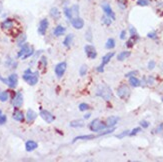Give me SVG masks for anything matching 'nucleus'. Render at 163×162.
Instances as JSON below:
<instances>
[{
  "label": "nucleus",
  "instance_id": "f257e3e1",
  "mask_svg": "<svg viewBox=\"0 0 163 162\" xmlns=\"http://www.w3.org/2000/svg\"><path fill=\"white\" fill-rule=\"evenodd\" d=\"M112 90L106 84H99L98 87L96 89V96H99L105 101H109L112 98Z\"/></svg>",
  "mask_w": 163,
  "mask_h": 162
},
{
  "label": "nucleus",
  "instance_id": "f03ea898",
  "mask_svg": "<svg viewBox=\"0 0 163 162\" xmlns=\"http://www.w3.org/2000/svg\"><path fill=\"white\" fill-rule=\"evenodd\" d=\"M23 80L26 82L27 84H29L30 86H34L37 84V82L39 80V74L38 72H32L30 69H26L22 76Z\"/></svg>",
  "mask_w": 163,
  "mask_h": 162
},
{
  "label": "nucleus",
  "instance_id": "7ed1b4c3",
  "mask_svg": "<svg viewBox=\"0 0 163 162\" xmlns=\"http://www.w3.org/2000/svg\"><path fill=\"white\" fill-rule=\"evenodd\" d=\"M20 47H21V49H20V51L17 54L18 58H21V59H26V58H28V57H30V56L33 55L34 48L32 47V46H29V44L24 43V44H22Z\"/></svg>",
  "mask_w": 163,
  "mask_h": 162
},
{
  "label": "nucleus",
  "instance_id": "20e7f679",
  "mask_svg": "<svg viewBox=\"0 0 163 162\" xmlns=\"http://www.w3.org/2000/svg\"><path fill=\"white\" fill-rule=\"evenodd\" d=\"M89 128L92 132H101L102 130H104V129L106 128V124H104L100 119L96 118L93 121H91V123H90V125H89Z\"/></svg>",
  "mask_w": 163,
  "mask_h": 162
},
{
  "label": "nucleus",
  "instance_id": "39448f33",
  "mask_svg": "<svg viewBox=\"0 0 163 162\" xmlns=\"http://www.w3.org/2000/svg\"><path fill=\"white\" fill-rule=\"evenodd\" d=\"M130 89L128 87L127 85H125V84H122V85H120L119 87L117 88V96L121 99H126V98L129 97L130 95Z\"/></svg>",
  "mask_w": 163,
  "mask_h": 162
},
{
  "label": "nucleus",
  "instance_id": "423d86ee",
  "mask_svg": "<svg viewBox=\"0 0 163 162\" xmlns=\"http://www.w3.org/2000/svg\"><path fill=\"white\" fill-rule=\"evenodd\" d=\"M115 55V52H109L105 54V55L102 57V61H101V64L99 65L98 67L96 68L97 71L98 72H103L104 71V67H105L106 64H108L109 61H110L111 59H112V57Z\"/></svg>",
  "mask_w": 163,
  "mask_h": 162
},
{
  "label": "nucleus",
  "instance_id": "0eeeda50",
  "mask_svg": "<svg viewBox=\"0 0 163 162\" xmlns=\"http://www.w3.org/2000/svg\"><path fill=\"white\" fill-rule=\"evenodd\" d=\"M101 8H102V10H103V12H104V14H105L106 16L110 17L112 20H115V18H116L115 13H114V11L112 10L110 4H109L108 2H106V1L102 2V3H101Z\"/></svg>",
  "mask_w": 163,
  "mask_h": 162
},
{
  "label": "nucleus",
  "instance_id": "6e6552de",
  "mask_svg": "<svg viewBox=\"0 0 163 162\" xmlns=\"http://www.w3.org/2000/svg\"><path fill=\"white\" fill-rule=\"evenodd\" d=\"M66 69H67V63L65 62V61H63V62L58 63L56 66H55L54 72H55V74H56V76L58 77V78H61V77L64 75Z\"/></svg>",
  "mask_w": 163,
  "mask_h": 162
},
{
  "label": "nucleus",
  "instance_id": "1a4fd4ad",
  "mask_svg": "<svg viewBox=\"0 0 163 162\" xmlns=\"http://www.w3.org/2000/svg\"><path fill=\"white\" fill-rule=\"evenodd\" d=\"M84 52L86 54V56H87L88 58H90V59H95V58L97 57V51L95 47L91 44H87V45L84 46Z\"/></svg>",
  "mask_w": 163,
  "mask_h": 162
},
{
  "label": "nucleus",
  "instance_id": "9d476101",
  "mask_svg": "<svg viewBox=\"0 0 163 162\" xmlns=\"http://www.w3.org/2000/svg\"><path fill=\"white\" fill-rule=\"evenodd\" d=\"M48 26H49V21H48L47 18H43V19H41L40 22H39L38 28H37L38 34L45 35L46 31H47V29H48Z\"/></svg>",
  "mask_w": 163,
  "mask_h": 162
},
{
  "label": "nucleus",
  "instance_id": "9b49d317",
  "mask_svg": "<svg viewBox=\"0 0 163 162\" xmlns=\"http://www.w3.org/2000/svg\"><path fill=\"white\" fill-rule=\"evenodd\" d=\"M11 104L13 105L15 108H20L23 105V95L21 92H17L14 95V97L12 98Z\"/></svg>",
  "mask_w": 163,
  "mask_h": 162
},
{
  "label": "nucleus",
  "instance_id": "f8f14e48",
  "mask_svg": "<svg viewBox=\"0 0 163 162\" xmlns=\"http://www.w3.org/2000/svg\"><path fill=\"white\" fill-rule=\"evenodd\" d=\"M70 23L72 26H73V28H75V29H77V30H80L84 27V20L81 17H79V16L72 18L70 20Z\"/></svg>",
  "mask_w": 163,
  "mask_h": 162
},
{
  "label": "nucleus",
  "instance_id": "ddd939ff",
  "mask_svg": "<svg viewBox=\"0 0 163 162\" xmlns=\"http://www.w3.org/2000/svg\"><path fill=\"white\" fill-rule=\"evenodd\" d=\"M40 116H41V118H42L45 122H47V123H52L55 119L54 115L51 113V112L48 111V110H41Z\"/></svg>",
  "mask_w": 163,
  "mask_h": 162
},
{
  "label": "nucleus",
  "instance_id": "4468645a",
  "mask_svg": "<svg viewBox=\"0 0 163 162\" xmlns=\"http://www.w3.org/2000/svg\"><path fill=\"white\" fill-rule=\"evenodd\" d=\"M18 84V75L16 73H12L7 78V85L10 88H15Z\"/></svg>",
  "mask_w": 163,
  "mask_h": 162
},
{
  "label": "nucleus",
  "instance_id": "2eb2a0df",
  "mask_svg": "<svg viewBox=\"0 0 163 162\" xmlns=\"http://www.w3.org/2000/svg\"><path fill=\"white\" fill-rule=\"evenodd\" d=\"M14 27V20L7 18V19L3 20L1 22V28L3 30H11Z\"/></svg>",
  "mask_w": 163,
  "mask_h": 162
},
{
  "label": "nucleus",
  "instance_id": "dca6fc26",
  "mask_svg": "<svg viewBox=\"0 0 163 162\" xmlns=\"http://www.w3.org/2000/svg\"><path fill=\"white\" fill-rule=\"evenodd\" d=\"M12 118L14 119L15 121L22 122L25 119V116H24V114H23V112L21 111V110H19L18 108H15L14 112L12 113Z\"/></svg>",
  "mask_w": 163,
  "mask_h": 162
},
{
  "label": "nucleus",
  "instance_id": "f3484780",
  "mask_svg": "<svg viewBox=\"0 0 163 162\" xmlns=\"http://www.w3.org/2000/svg\"><path fill=\"white\" fill-rule=\"evenodd\" d=\"M25 118H26V120H27L28 123H32V122H33L37 118V113L34 111L33 109L29 108V109L27 110V112H26V116H25Z\"/></svg>",
  "mask_w": 163,
  "mask_h": 162
},
{
  "label": "nucleus",
  "instance_id": "a211bd4d",
  "mask_svg": "<svg viewBox=\"0 0 163 162\" xmlns=\"http://www.w3.org/2000/svg\"><path fill=\"white\" fill-rule=\"evenodd\" d=\"M119 121V117L117 116H110L107 118L106 120V128H113L114 126L117 124V122Z\"/></svg>",
  "mask_w": 163,
  "mask_h": 162
},
{
  "label": "nucleus",
  "instance_id": "6ab92c4d",
  "mask_svg": "<svg viewBox=\"0 0 163 162\" xmlns=\"http://www.w3.org/2000/svg\"><path fill=\"white\" fill-rule=\"evenodd\" d=\"M65 32H66V28L61 24L57 25V26L53 29V35L56 37H59V36H61V35L65 34Z\"/></svg>",
  "mask_w": 163,
  "mask_h": 162
},
{
  "label": "nucleus",
  "instance_id": "aec40b11",
  "mask_svg": "<svg viewBox=\"0 0 163 162\" xmlns=\"http://www.w3.org/2000/svg\"><path fill=\"white\" fill-rule=\"evenodd\" d=\"M37 147H38V144H37V142H35L34 140H28V141H26V143H25V149L28 152L33 151Z\"/></svg>",
  "mask_w": 163,
  "mask_h": 162
},
{
  "label": "nucleus",
  "instance_id": "412c9836",
  "mask_svg": "<svg viewBox=\"0 0 163 162\" xmlns=\"http://www.w3.org/2000/svg\"><path fill=\"white\" fill-rule=\"evenodd\" d=\"M97 135H93V134H88V135H79L77 137H75L73 139V141L72 142H76L77 140H84V141H88V140H91V139H94V138H96Z\"/></svg>",
  "mask_w": 163,
  "mask_h": 162
},
{
  "label": "nucleus",
  "instance_id": "4be33fe9",
  "mask_svg": "<svg viewBox=\"0 0 163 162\" xmlns=\"http://www.w3.org/2000/svg\"><path fill=\"white\" fill-rule=\"evenodd\" d=\"M139 39V36L137 34L135 35H130V38L128 39V41L126 42V47L127 48H131L134 46V44L136 43V41Z\"/></svg>",
  "mask_w": 163,
  "mask_h": 162
},
{
  "label": "nucleus",
  "instance_id": "5701e85b",
  "mask_svg": "<svg viewBox=\"0 0 163 162\" xmlns=\"http://www.w3.org/2000/svg\"><path fill=\"white\" fill-rule=\"evenodd\" d=\"M50 16L53 18V19L57 20L60 18V16H61V12H60V10L57 8V7H52V8L50 9Z\"/></svg>",
  "mask_w": 163,
  "mask_h": 162
},
{
  "label": "nucleus",
  "instance_id": "b1692460",
  "mask_svg": "<svg viewBox=\"0 0 163 162\" xmlns=\"http://www.w3.org/2000/svg\"><path fill=\"white\" fill-rule=\"evenodd\" d=\"M69 126L72 128H80L84 126V122L81 119H77V120H72L70 123H69Z\"/></svg>",
  "mask_w": 163,
  "mask_h": 162
},
{
  "label": "nucleus",
  "instance_id": "393cba45",
  "mask_svg": "<svg viewBox=\"0 0 163 162\" xmlns=\"http://www.w3.org/2000/svg\"><path fill=\"white\" fill-rule=\"evenodd\" d=\"M73 39H74V35L70 33L68 34L66 37L64 38L63 40V45L65 46V47H70V45L72 44V42H73Z\"/></svg>",
  "mask_w": 163,
  "mask_h": 162
},
{
  "label": "nucleus",
  "instance_id": "a878e982",
  "mask_svg": "<svg viewBox=\"0 0 163 162\" xmlns=\"http://www.w3.org/2000/svg\"><path fill=\"white\" fill-rule=\"evenodd\" d=\"M129 83L132 87H139L141 85V81L137 78L136 76H131L129 77Z\"/></svg>",
  "mask_w": 163,
  "mask_h": 162
},
{
  "label": "nucleus",
  "instance_id": "bb28decb",
  "mask_svg": "<svg viewBox=\"0 0 163 162\" xmlns=\"http://www.w3.org/2000/svg\"><path fill=\"white\" fill-rule=\"evenodd\" d=\"M131 55V52L130 51H122L117 55V60L118 61H123L125 60L126 58H128L129 56Z\"/></svg>",
  "mask_w": 163,
  "mask_h": 162
},
{
  "label": "nucleus",
  "instance_id": "cd10ccee",
  "mask_svg": "<svg viewBox=\"0 0 163 162\" xmlns=\"http://www.w3.org/2000/svg\"><path fill=\"white\" fill-rule=\"evenodd\" d=\"M63 12H64L65 17H66L69 21H70L72 18H73V15H72V11H71L70 7H65L64 10H63Z\"/></svg>",
  "mask_w": 163,
  "mask_h": 162
},
{
  "label": "nucleus",
  "instance_id": "c85d7f7f",
  "mask_svg": "<svg viewBox=\"0 0 163 162\" xmlns=\"http://www.w3.org/2000/svg\"><path fill=\"white\" fill-rule=\"evenodd\" d=\"M115 47V40L113 38H108L105 43V48L106 49H113Z\"/></svg>",
  "mask_w": 163,
  "mask_h": 162
},
{
  "label": "nucleus",
  "instance_id": "c756f323",
  "mask_svg": "<svg viewBox=\"0 0 163 162\" xmlns=\"http://www.w3.org/2000/svg\"><path fill=\"white\" fill-rule=\"evenodd\" d=\"M70 8H71V11H72L73 18L79 16V5H78V4H74V5H72Z\"/></svg>",
  "mask_w": 163,
  "mask_h": 162
},
{
  "label": "nucleus",
  "instance_id": "7c9ffc66",
  "mask_svg": "<svg viewBox=\"0 0 163 162\" xmlns=\"http://www.w3.org/2000/svg\"><path fill=\"white\" fill-rule=\"evenodd\" d=\"M9 98V94L7 91H1L0 90V101L1 102H6Z\"/></svg>",
  "mask_w": 163,
  "mask_h": 162
},
{
  "label": "nucleus",
  "instance_id": "2f4dec72",
  "mask_svg": "<svg viewBox=\"0 0 163 162\" xmlns=\"http://www.w3.org/2000/svg\"><path fill=\"white\" fill-rule=\"evenodd\" d=\"M101 21L104 25H106V26H109V25H111V23H112V19H111L110 17H108V16H106V15L102 16Z\"/></svg>",
  "mask_w": 163,
  "mask_h": 162
},
{
  "label": "nucleus",
  "instance_id": "473e14b6",
  "mask_svg": "<svg viewBox=\"0 0 163 162\" xmlns=\"http://www.w3.org/2000/svg\"><path fill=\"white\" fill-rule=\"evenodd\" d=\"M87 70H88L87 65H82V66L80 67V69H79V74H80V76H85L86 73H87Z\"/></svg>",
  "mask_w": 163,
  "mask_h": 162
},
{
  "label": "nucleus",
  "instance_id": "72a5a7b5",
  "mask_svg": "<svg viewBox=\"0 0 163 162\" xmlns=\"http://www.w3.org/2000/svg\"><path fill=\"white\" fill-rule=\"evenodd\" d=\"M90 106L87 104V103H80L79 104V110L80 111H87V110H89Z\"/></svg>",
  "mask_w": 163,
  "mask_h": 162
},
{
  "label": "nucleus",
  "instance_id": "f704fd0d",
  "mask_svg": "<svg viewBox=\"0 0 163 162\" xmlns=\"http://www.w3.org/2000/svg\"><path fill=\"white\" fill-rule=\"evenodd\" d=\"M150 4L149 0H137V5L138 6H148Z\"/></svg>",
  "mask_w": 163,
  "mask_h": 162
},
{
  "label": "nucleus",
  "instance_id": "c9c22d12",
  "mask_svg": "<svg viewBox=\"0 0 163 162\" xmlns=\"http://www.w3.org/2000/svg\"><path fill=\"white\" fill-rule=\"evenodd\" d=\"M85 39L87 41H91L92 40V33H91V30L90 29H88L87 31H86V33H85Z\"/></svg>",
  "mask_w": 163,
  "mask_h": 162
},
{
  "label": "nucleus",
  "instance_id": "e433bc0d",
  "mask_svg": "<svg viewBox=\"0 0 163 162\" xmlns=\"http://www.w3.org/2000/svg\"><path fill=\"white\" fill-rule=\"evenodd\" d=\"M140 131H141V128H140V127H136V128H134L133 130L129 131V136H134V135H136L137 133L140 132Z\"/></svg>",
  "mask_w": 163,
  "mask_h": 162
},
{
  "label": "nucleus",
  "instance_id": "4c0bfd02",
  "mask_svg": "<svg viewBox=\"0 0 163 162\" xmlns=\"http://www.w3.org/2000/svg\"><path fill=\"white\" fill-rule=\"evenodd\" d=\"M156 66V63H155V61H153V60H150L148 62V65H147V67H148V69L149 70H152V69H154Z\"/></svg>",
  "mask_w": 163,
  "mask_h": 162
},
{
  "label": "nucleus",
  "instance_id": "58836bf2",
  "mask_svg": "<svg viewBox=\"0 0 163 162\" xmlns=\"http://www.w3.org/2000/svg\"><path fill=\"white\" fill-rule=\"evenodd\" d=\"M147 37L148 38H150V39H156L157 38V34H156L155 31H151L147 34Z\"/></svg>",
  "mask_w": 163,
  "mask_h": 162
},
{
  "label": "nucleus",
  "instance_id": "ea45409f",
  "mask_svg": "<svg viewBox=\"0 0 163 162\" xmlns=\"http://www.w3.org/2000/svg\"><path fill=\"white\" fill-rule=\"evenodd\" d=\"M149 125H150V123H149L148 121H146V120L140 121V126H141L142 128H148Z\"/></svg>",
  "mask_w": 163,
  "mask_h": 162
},
{
  "label": "nucleus",
  "instance_id": "a19ab883",
  "mask_svg": "<svg viewBox=\"0 0 163 162\" xmlns=\"http://www.w3.org/2000/svg\"><path fill=\"white\" fill-rule=\"evenodd\" d=\"M6 121H7V117H6V115H1V116H0V125L5 124Z\"/></svg>",
  "mask_w": 163,
  "mask_h": 162
},
{
  "label": "nucleus",
  "instance_id": "79ce46f5",
  "mask_svg": "<svg viewBox=\"0 0 163 162\" xmlns=\"http://www.w3.org/2000/svg\"><path fill=\"white\" fill-rule=\"evenodd\" d=\"M127 135H129V130H125V131H123L122 133H121V134H119V135H116V137L117 138H123V137H125V136H127Z\"/></svg>",
  "mask_w": 163,
  "mask_h": 162
},
{
  "label": "nucleus",
  "instance_id": "37998d69",
  "mask_svg": "<svg viewBox=\"0 0 163 162\" xmlns=\"http://www.w3.org/2000/svg\"><path fill=\"white\" fill-rule=\"evenodd\" d=\"M22 38H19V40H18V46H21L22 44H24V41L26 40V35H22Z\"/></svg>",
  "mask_w": 163,
  "mask_h": 162
},
{
  "label": "nucleus",
  "instance_id": "c03bdc74",
  "mask_svg": "<svg viewBox=\"0 0 163 162\" xmlns=\"http://www.w3.org/2000/svg\"><path fill=\"white\" fill-rule=\"evenodd\" d=\"M138 74V71H130L129 73H127L126 75H125V77H127V78H129V77H131V76H136V75Z\"/></svg>",
  "mask_w": 163,
  "mask_h": 162
},
{
  "label": "nucleus",
  "instance_id": "a18cd8bd",
  "mask_svg": "<svg viewBox=\"0 0 163 162\" xmlns=\"http://www.w3.org/2000/svg\"><path fill=\"white\" fill-rule=\"evenodd\" d=\"M119 37H120V39H122V40H124V39L126 38V31H125V30H122V31L120 32Z\"/></svg>",
  "mask_w": 163,
  "mask_h": 162
},
{
  "label": "nucleus",
  "instance_id": "49530a36",
  "mask_svg": "<svg viewBox=\"0 0 163 162\" xmlns=\"http://www.w3.org/2000/svg\"><path fill=\"white\" fill-rule=\"evenodd\" d=\"M129 32H130V35H135V34H137V31H136V29L133 27V26H130L129 28Z\"/></svg>",
  "mask_w": 163,
  "mask_h": 162
},
{
  "label": "nucleus",
  "instance_id": "de8ad7c7",
  "mask_svg": "<svg viewBox=\"0 0 163 162\" xmlns=\"http://www.w3.org/2000/svg\"><path fill=\"white\" fill-rule=\"evenodd\" d=\"M154 83V78H153V76H149L148 79H147V84H153Z\"/></svg>",
  "mask_w": 163,
  "mask_h": 162
},
{
  "label": "nucleus",
  "instance_id": "09e8293b",
  "mask_svg": "<svg viewBox=\"0 0 163 162\" xmlns=\"http://www.w3.org/2000/svg\"><path fill=\"white\" fill-rule=\"evenodd\" d=\"M162 129H163V124H160V125L158 126V128L156 129V131H157V132H160V131H162Z\"/></svg>",
  "mask_w": 163,
  "mask_h": 162
},
{
  "label": "nucleus",
  "instance_id": "8fccbe9b",
  "mask_svg": "<svg viewBox=\"0 0 163 162\" xmlns=\"http://www.w3.org/2000/svg\"><path fill=\"white\" fill-rule=\"evenodd\" d=\"M90 116H91V113H87L84 115V119H89Z\"/></svg>",
  "mask_w": 163,
  "mask_h": 162
},
{
  "label": "nucleus",
  "instance_id": "3c124183",
  "mask_svg": "<svg viewBox=\"0 0 163 162\" xmlns=\"http://www.w3.org/2000/svg\"><path fill=\"white\" fill-rule=\"evenodd\" d=\"M2 9H3V7H2V4L0 3V13L2 12Z\"/></svg>",
  "mask_w": 163,
  "mask_h": 162
},
{
  "label": "nucleus",
  "instance_id": "603ef678",
  "mask_svg": "<svg viewBox=\"0 0 163 162\" xmlns=\"http://www.w3.org/2000/svg\"><path fill=\"white\" fill-rule=\"evenodd\" d=\"M1 115H2V110L0 109V116H1Z\"/></svg>",
  "mask_w": 163,
  "mask_h": 162
}]
</instances>
